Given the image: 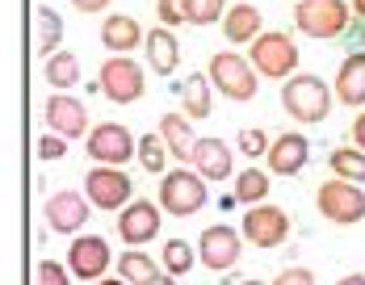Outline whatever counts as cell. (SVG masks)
<instances>
[{
	"mask_svg": "<svg viewBox=\"0 0 365 285\" xmlns=\"http://www.w3.org/2000/svg\"><path fill=\"white\" fill-rule=\"evenodd\" d=\"M97 84H101V93L110 97L113 105H135L147 88V76L130 55H110L101 63V71H97Z\"/></svg>",
	"mask_w": 365,
	"mask_h": 285,
	"instance_id": "8",
	"label": "cell"
},
{
	"mask_svg": "<svg viewBox=\"0 0 365 285\" xmlns=\"http://www.w3.org/2000/svg\"><path fill=\"white\" fill-rule=\"evenodd\" d=\"M93 285H130V281H118V277H101V281H93Z\"/></svg>",
	"mask_w": 365,
	"mask_h": 285,
	"instance_id": "41",
	"label": "cell"
},
{
	"mask_svg": "<svg viewBox=\"0 0 365 285\" xmlns=\"http://www.w3.org/2000/svg\"><path fill=\"white\" fill-rule=\"evenodd\" d=\"M143 55H147V68L155 71V76H173V71L181 68V46H177V38H173L168 26H160V30L147 34Z\"/></svg>",
	"mask_w": 365,
	"mask_h": 285,
	"instance_id": "20",
	"label": "cell"
},
{
	"mask_svg": "<svg viewBox=\"0 0 365 285\" xmlns=\"http://www.w3.org/2000/svg\"><path fill=\"white\" fill-rule=\"evenodd\" d=\"M84 197L93 202V210H126L135 202V180L118 164H97L84 172Z\"/></svg>",
	"mask_w": 365,
	"mask_h": 285,
	"instance_id": "5",
	"label": "cell"
},
{
	"mask_svg": "<svg viewBox=\"0 0 365 285\" xmlns=\"http://www.w3.org/2000/svg\"><path fill=\"white\" fill-rule=\"evenodd\" d=\"M331 93L328 84L319 80V76H290L286 84H282V109L290 113L294 122H302V126H319L324 118L331 113Z\"/></svg>",
	"mask_w": 365,
	"mask_h": 285,
	"instance_id": "1",
	"label": "cell"
},
{
	"mask_svg": "<svg viewBox=\"0 0 365 285\" xmlns=\"http://www.w3.org/2000/svg\"><path fill=\"white\" fill-rule=\"evenodd\" d=\"M193 260H197V252H193V244H185V239H168L164 244V256H160V264H164L168 277H189Z\"/></svg>",
	"mask_w": 365,
	"mask_h": 285,
	"instance_id": "29",
	"label": "cell"
},
{
	"mask_svg": "<svg viewBox=\"0 0 365 285\" xmlns=\"http://www.w3.org/2000/svg\"><path fill=\"white\" fill-rule=\"evenodd\" d=\"M210 76H189L181 88V105H185V118L189 122H202V118H210Z\"/></svg>",
	"mask_w": 365,
	"mask_h": 285,
	"instance_id": "25",
	"label": "cell"
},
{
	"mask_svg": "<svg viewBox=\"0 0 365 285\" xmlns=\"http://www.w3.org/2000/svg\"><path fill=\"white\" fill-rule=\"evenodd\" d=\"M206 197H210V189H206V177L197 172V168H173V172H164L160 177V206L164 214H173V218H189V214H197L206 206Z\"/></svg>",
	"mask_w": 365,
	"mask_h": 285,
	"instance_id": "4",
	"label": "cell"
},
{
	"mask_svg": "<svg viewBox=\"0 0 365 285\" xmlns=\"http://www.w3.org/2000/svg\"><path fill=\"white\" fill-rule=\"evenodd\" d=\"M269 185H273V180H269V172H260V168H252V164H248V168L235 177V197H240L244 206H260V202L269 197Z\"/></svg>",
	"mask_w": 365,
	"mask_h": 285,
	"instance_id": "28",
	"label": "cell"
},
{
	"mask_svg": "<svg viewBox=\"0 0 365 285\" xmlns=\"http://www.w3.org/2000/svg\"><path fill=\"white\" fill-rule=\"evenodd\" d=\"M38 285H72V269H63L59 260H42L38 264Z\"/></svg>",
	"mask_w": 365,
	"mask_h": 285,
	"instance_id": "33",
	"label": "cell"
},
{
	"mask_svg": "<svg viewBox=\"0 0 365 285\" xmlns=\"http://www.w3.org/2000/svg\"><path fill=\"white\" fill-rule=\"evenodd\" d=\"M147 34L139 30V21L135 17H126V13H110L106 21H101V46L110 51V55H130L135 46H143Z\"/></svg>",
	"mask_w": 365,
	"mask_h": 285,
	"instance_id": "19",
	"label": "cell"
},
{
	"mask_svg": "<svg viewBox=\"0 0 365 285\" xmlns=\"http://www.w3.org/2000/svg\"><path fill=\"white\" fill-rule=\"evenodd\" d=\"M260 34H264L260 30V9H256L252 0H240V4L227 9V17H222V38L227 42H248L252 46Z\"/></svg>",
	"mask_w": 365,
	"mask_h": 285,
	"instance_id": "21",
	"label": "cell"
},
{
	"mask_svg": "<svg viewBox=\"0 0 365 285\" xmlns=\"http://www.w3.org/2000/svg\"><path fill=\"white\" fill-rule=\"evenodd\" d=\"M110 260H113V252H110L106 235H76L72 244H68V269H72V277H80V281H88V285L106 277Z\"/></svg>",
	"mask_w": 365,
	"mask_h": 285,
	"instance_id": "12",
	"label": "cell"
},
{
	"mask_svg": "<svg viewBox=\"0 0 365 285\" xmlns=\"http://www.w3.org/2000/svg\"><path fill=\"white\" fill-rule=\"evenodd\" d=\"M269 147H273V142H269V135H264V130H256V126H244V130H240V151H244L248 160L269 155Z\"/></svg>",
	"mask_w": 365,
	"mask_h": 285,
	"instance_id": "32",
	"label": "cell"
},
{
	"mask_svg": "<svg viewBox=\"0 0 365 285\" xmlns=\"http://www.w3.org/2000/svg\"><path fill=\"white\" fill-rule=\"evenodd\" d=\"M227 17V0H185V26H215Z\"/></svg>",
	"mask_w": 365,
	"mask_h": 285,
	"instance_id": "30",
	"label": "cell"
},
{
	"mask_svg": "<svg viewBox=\"0 0 365 285\" xmlns=\"http://www.w3.org/2000/svg\"><path fill=\"white\" fill-rule=\"evenodd\" d=\"M76 9H80V13H101V9H110L113 0H72Z\"/></svg>",
	"mask_w": 365,
	"mask_h": 285,
	"instance_id": "38",
	"label": "cell"
},
{
	"mask_svg": "<svg viewBox=\"0 0 365 285\" xmlns=\"http://www.w3.org/2000/svg\"><path fill=\"white\" fill-rule=\"evenodd\" d=\"M59 42H63V17L51 4H38L34 9V51L42 59H51V55H59Z\"/></svg>",
	"mask_w": 365,
	"mask_h": 285,
	"instance_id": "22",
	"label": "cell"
},
{
	"mask_svg": "<svg viewBox=\"0 0 365 285\" xmlns=\"http://www.w3.org/2000/svg\"><path fill=\"white\" fill-rule=\"evenodd\" d=\"M88 214H93V202L84 193H76V189H59L46 202V222L59 235H80V227L88 222Z\"/></svg>",
	"mask_w": 365,
	"mask_h": 285,
	"instance_id": "14",
	"label": "cell"
},
{
	"mask_svg": "<svg viewBox=\"0 0 365 285\" xmlns=\"http://www.w3.org/2000/svg\"><path fill=\"white\" fill-rule=\"evenodd\" d=\"M307 160H311V142L298 130H282L273 139V147H269V155H264V164H269L273 177H298L307 168Z\"/></svg>",
	"mask_w": 365,
	"mask_h": 285,
	"instance_id": "15",
	"label": "cell"
},
{
	"mask_svg": "<svg viewBox=\"0 0 365 285\" xmlns=\"http://www.w3.org/2000/svg\"><path fill=\"white\" fill-rule=\"evenodd\" d=\"M240 252H244V231H235V227H206L202 231V239H197V260L210 269V273H231L235 264H240Z\"/></svg>",
	"mask_w": 365,
	"mask_h": 285,
	"instance_id": "10",
	"label": "cell"
},
{
	"mask_svg": "<svg viewBox=\"0 0 365 285\" xmlns=\"http://www.w3.org/2000/svg\"><path fill=\"white\" fill-rule=\"evenodd\" d=\"M294 4H298V0H294Z\"/></svg>",
	"mask_w": 365,
	"mask_h": 285,
	"instance_id": "43",
	"label": "cell"
},
{
	"mask_svg": "<svg viewBox=\"0 0 365 285\" xmlns=\"http://www.w3.org/2000/svg\"><path fill=\"white\" fill-rule=\"evenodd\" d=\"M353 13H357V17H365V0H353Z\"/></svg>",
	"mask_w": 365,
	"mask_h": 285,
	"instance_id": "42",
	"label": "cell"
},
{
	"mask_svg": "<svg viewBox=\"0 0 365 285\" xmlns=\"http://www.w3.org/2000/svg\"><path fill=\"white\" fill-rule=\"evenodd\" d=\"M189 164H193V168H197L206 180L235 177V155H231V147H227L222 139H197V142H193Z\"/></svg>",
	"mask_w": 365,
	"mask_h": 285,
	"instance_id": "18",
	"label": "cell"
},
{
	"mask_svg": "<svg viewBox=\"0 0 365 285\" xmlns=\"http://www.w3.org/2000/svg\"><path fill=\"white\" fill-rule=\"evenodd\" d=\"M206 76L227 101H252L256 88H260V71L240 51H215L210 63H206Z\"/></svg>",
	"mask_w": 365,
	"mask_h": 285,
	"instance_id": "2",
	"label": "cell"
},
{
	"mask_svg": "<svg viewBox=\"0 0 365 285\" xmlns=\"http://www.w3.org/2000/svg\"><path fill=\"white\" fill-rule=\"evenodd\" d=\"M160 135H164V142H168V151L181 160V164H189V155H193V126H189V118L185 113H164L160 118Z\"/></svg>",
	"mask_w": 365,
	"mask_h": 285,
	"instance_id": "23",
	"label": "cell"
},
{
	"mask_svg": "<svg viewBox=\"0 0 365 285\" xmlns=\"http://www.w3.org/2000/svg\"><path fill=\"white\" fill-rule=\"evenodd\" d=\"M160 269H164V264H155V260H151L147 252H139V248H130V252L118 256V277L130 281V285H151L155 277H160Z\"/></svg>",
	"mask_w": 365,
	"mask_h": 285,
	"instance_id": "24",
	"label": "cell"
},
{
	"mask_svg": "<svg viewBox=\"0 0 365 285\" xmlns=\"http://www.w3.org/2000/svg\"><path fill=\"white\" fill-rule=\"evenodd\" d=\"M42 76H46V84H51V88H59V93H63V88H72L76 80H80V59H76L72 51H59V55H51V59H46V71H42Z\"/></svg>",
	"mask_w": 365,
	"mask_h": 285,
	"instance_id": "27",
	"label": "cell"
},
{
	"mask_svg": "<svg viewBox=\"0 0 365 285\" xmlns=\"http://www.w3.org/2000/svg\"><path fill=\"white\" fill-rule=\"evenodd\" d=\"M328 168H331V177L361 185L365 180V151L361 147H336V151L328 155Z\"/></svg>",
	"mask_w": 365,
	"mask_h": 285,
	"instance_id": "26",
	"label": "cell"
},
{
	"mask_svg": "<svg viewBox=\"0 0 365 285\" xmlns=\"http://www.w3.org/2000/svg\"><path fill=\"white\" fill-rule=\"evenodd\" d=\"M252 68L269 80H290L294 68H298V42H294L286 30H264V34L252 42Z\"/></svg>",
	"mask_w": 365,
	"mask_h": 285,
	"instance_id": "7",
	"label": "cell"
},
{
	"mask_svg": "<svg viewBox=\"0 0 365 285\" xmlns=\"http://www.w3.org/2000/svg\"><path fill=\"white\" fill-rule=\"evenodd\" d=\"M38 155H42V160H63V155H68V142H63V135H55V130H51L46 139L38 142Z\"/></svg>",
	"mask_w": 365,
	"mask_h": 285,
	"instance_id": "36",
	"label": "cell"
},
{
	"mask_svg": "<svg viewBox=\"0 0 365 285\" xmlns=\"http://www.w3.org/2000/svg\"><path fill=\"white\" fill-rule=\"evenodd\" d=\"M353 4L349 0H298L294 4V26L298 34L315 38V42H331L349 30Z\"/></svg>",
	"mask_w": 365,
	"mask_h": 285,
	"instance_id": "3",
	"label": "cell"
},
{
	"mask_svg": "<svg viewBox=\"0 0 365 285\" xmlns=\"http://www.w3.org/2000/svg\"><path fill=\"white\" fill-rule=\"evenodd\" d=\"M151 285H177V277H168V273H160V277H155Z\"/></svg>",
	"mask_w": 365,
	"mask_h": 285,
	"instance_id": "40",
	"label": "cell"
},
{
	"mask_svg": "<svg viewBox=\"0 0 365 285\" xmlns=\"http://www.w3.org/2000/svg\"><path fill=\"white\" fill-rule=\"evenodd\" d=\"M269 285H315V277H311V269H302V264H290V269H282L277 277Z\"/></svg>",
	"mask_w": 365,
	"mask_h": 285,
	"instance_id": "35",
	"label": "cell"
},
{
	"mask_svg": "<svg viewBox=\"0 0 365 285\" xmlns=\"http://www.w3.org/2000/svg\"><path fill=\"white\" fill-rule=\"evenodd\" d=\"M240 231H244V239H248L252 248H277V244L290 239V214L282 210V206L260 202V206H248V210H244Z\"/></svg>",
	"mask_w": 365,
	"mask_h": 285,
	"instance_id": "9",
	"label": "cell"
},
{
	"mask_svg": "<svg viewBox=\"0 0 365 285\" xmlns=\"http://www.w3.org/2000/svg\"><path fill=\"white\" fill-rule=\"evenodd\" d=\"M88 155H93V164H126L130 155H139V139L122 126V122H101V126H93L88 130Z\"/></svg>",
	"mask_w": 365,
	"mask_h": 285,
	"instance_id": "11",
	"label": "cell"
},
{
	"mask_svg": "<svg viewBox=\"0 0 365 285\" xmlns=\"http://www.w3.org/2000/svg\"><path fill=\"white\" fill-rule=\"evenodd\" d=\"M155 13L160 21L173 30V26H185V0H155Z\"/></svg>",
	"mask_w": 365,
	"mask_h": 285,
	"instance_id": "34",
	"label": "cell"
},
{
	"mask_svg": "<svg viewBox=\"0 0 365 285\" xmlns=\"http://www.w3.org/2000/svg\"><path fill=\"white\" fill-rule=\"evenodd\" d=\"M353 147H361L365 151V109L353 118Z\"/></svg>",
	"mask_w": 365,
	"mask_h": 285,
	"instance_id": "37",
	"label": "cell"
},
{
	"mask_svg": "<svg viewBox=\"0 0 365 285\" xmlns=\"http://www.w3.org/2000/svg\"><path fill=\"white\" fill-rule=\"evenodd\" d=\"M315 206H319V214H324L328 222H336V227H357L365 218V189L353 185V180L331 177V180L319 185Z\"/></svg>",
	"mask_w": 365,
	"mask_h": 285,
	"instance_id": "6",
	"label": "cell"
},
{
	"mask_svg": "<svg viewBox=\"0 0 365 285\" xmlns=\"http://www.w3.org/2000/svg\"><path fill=\"white\" fill-rule=\"evenodd\" d=\"M42 113H46V126L55 135H63V139H80L88 130V109H84V101H76L68 93H55Z\"/></svg>",
	"mask_w": 365,
	"mask_h": 285,
	"instance_id": "16",
	"label": "cell"
},
{
	"mask_svg": "<svg viewBox=\"0 0 365 285\" xmlns=\"http://www.w3.org/2000/svg\"><path fill=\"white\" fill-rule=\"evenodd\" d=\"M336 101L344 109H365V51H353L340 59V71H336Z\"/></svg>",
	"mask_w": 365,
	"mask_h": 285,
	"instance_id": "17",
	"label": "cell"
},
{
	"mask_svg": "<svg viewBox=\"0 0 365 285\" xmlns=\"http://www.w3.org/2000/svg\"><path fill=\"white\" fill-rule=\"evenodd\" d=\"M336 285H365V273H349V277H340Z\"/></svg>",
	"mask_w": 365,
	"mask_h": 285,
	"instance_id": "39",
	"label": "cell"
},
{
	"mask_svg": "<svg viewBox=\"0 0 365 285\" xmlns=\"http://www.w3.org/2000/svg\"><path fill=\"white\" fill-rule=\"evenodd\" d=\"M160 214H164L160 202H151V197H135L126 210L118 214V235H122V244H130V248L151 244V239L160 235Z\"/></svg>",
	"mask_w": 365,
	"mask_h": 285,
	"instance_id": "13",
	"label": "cell"
},
{
	"mask_svg": "<svg viewBox=\"0 0 365 285\" xmlns=\"http://www.w3.org/2000/svg\"><path fill=\"white\" fill-rule=\"evenodd\" d=\"M168 155H173V151H168V142H164V135H160V130L139 139V164H143L147 172H164Z\"/></svg>",
	"mask_w": 365,
	"mask_h": 285,
	"instance_id": "31",
	"label": "cell"
}]
</instances>
